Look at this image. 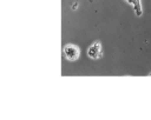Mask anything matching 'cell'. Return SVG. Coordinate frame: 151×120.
Listing matches in <instances>:
<instances>
[{
	"label": "cell",
	"mask_w": 151,
	"mask_h": 120,
	"mask_svg": "<svg viewBox=\"0 0 151 120\" xmlns=\"http://www.w3.org/2000/svg\"><path fill=\"white\" fill-rule=\"evenodd\" d=\"M77 7H78V5H77V2H76V4H74V5L72 6V9H74V8H77Z\"/></svg>",
	"instance_id": "obj_3"
},
{
	"label": "cell",
	"mask_w": 151,
	"mask_h": 120,
	"mask_svg": "<svg viewBox=\"0 0 151 120\" xmlns=\"http://www.w3.org/2000/svg\"><path fill=\"white\" fill-rule=\"evenodd\" d=\"M64 55L66 56L67 60H71V61L77 60L79 56V49L73 45H67L64 47Z\"/></svg>",
	"instance_id": "obj_1"
},
{
	"label": "cell",
	"mask_w": 151,
	"mask_h": 120,
	"mask_svg": "<svg viewBox=\"0 0 151 120\" xmlns=\"http://www.w3.org/2000/svg\"><path fill=\"white\" fill-rule=\"evenodd\" d=\"M100 54H101V46H100L99 42H94L87 49V55L91 59H97V58L100 56Z\"/></svg>",
	"instance_id": "obj_2"
}]
</instances>
